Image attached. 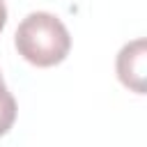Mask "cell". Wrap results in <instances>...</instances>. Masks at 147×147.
Listing matches in <instances>:
<instances>
[{"label":"cell","instance_id":"obj_4","mask_svg":"<svg viewBox=\"0 0 147 147\" xmlns=\"http://www.w3.org/2000/svg\"><path fill=\"white\" fill-rule=\"evenodd\" d=\"M7 23V7H5V0H0V32Z\"/></svg>","mask_w":147,"mask_h":147},{"label":"cell","instance_id":"obj_1","mask_svg":"<svg viewBox=\"0 0 147 147\" xmlns=\"http://www.w3.org/2000/svg\"><path fill=\"white\" fill-rule=\"evenodd\" d=\"M14 46L18 55L34 67H55L71 51L67 25L51 11H30L16 28Z\"/></svg>","mask_w":147,"mask_h":147},{"label":"cell","instance_id":"obj_2","mask_svg":"<svg viewBox=\"0 0 147 147\" xmlns=\"http://www.w3.org/2000/svg\"><path fill=\"white\" fill-rule=\"evenodd\" d=\"M117 78L124 87L136 94H145V71H147V41L142 37L124 44L117 53Z\"/></svg>","mask_w":147,"mask_h":147},{"label":"cell","instance_id":"obj_3","mask_svg":"<svg viewBox=\"0 0 147 147\" xmlns=\"http://www.w3.org/2000/svg\"><path fill=\"white\" fill-rule=\"evenodd\" d=\"M14 119H16V99L5 85L0 74V136H5L14 126Z\"/></svg>","mask_w":147,"mask_h":147}]
</instances>
